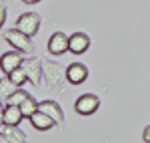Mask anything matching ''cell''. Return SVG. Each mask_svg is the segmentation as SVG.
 <instances>
[{
  "mask_svg": "<svg viewBox=\"0 0 150 143\" xmlns=\"http://www.w3.org/2000/svg\"><path fill=\"white\" fill-rule=\"evenodd\" d=\"M100 109V99L94 93H82L80 97H76L74 101V111L82 115V117H90Z\"/></svg>",
  "mask_w": 150,
  "mask_h": 143,
  "instance_id": "cell-3",
  "label": "cell"
},
{
  "mask_svg": "<svg viewBox=\"0 0 150 143\" xmlns=\"http://www.w3.org/2000/svg\"><path fill=\"white\" fill-rule=\"evenodd\" d=\"M6 77H8L14 85H18V87H24V85L28 83V77H26V71L22 69V65H20L18 69H14L10 75H6Z\"/></svg>",
  "mask_w": 150,
  "mask_h": 143,
  "instance_id": "cell-15",
  "label": "cell"
},
{
  "mask_svg": "<svg viewBox=\"0 0 150 143\" xmlns=\"http://www.w3.org/2000/svg\"><path fill=\"white\" fill-rule=\"evenodd\" d=\"M28 121H30V125L34 127L36 131H42V133H44V131H50L52 127H58L56 121L52 119L50 115H46L44 111H40V109H38V111H36V113Z\"/></svg>",
  "mask_w": 150,
  "mask_h": 143,
  "instance_id": "cell-12",
  "label": "cell"
},
{
  "mask_svg": "<svg viewBox=\"0 0 150 143\" xmlns=\"http://www.w3.org/2000/svg\"><path fill=\"white\" fill-rule=\"evenodd\" d=\"M4 22H6V4H4V2H0V30H2Z\"/></svg>",
  "mask_w": 150,
  "mask_h": 143,
  "instance_id": "cell-18",
  "label": "cell"
},
{
  "mask_svg": "<svg viewBox=\"0 0 150 143\" xmlns=\"http://www.w3.org/2000/svg\"><path fill=\"white\" fill-rule=\"evenodd\" d=\"M4 40H6L12 48L20 50V52H24V55H34L36 52V47H34V42H32V36H28L26 32L18 30L16 26L4 30Z\"/></svg>",
  "mask_w": 150,
  "mask_h": 143,
  "instance_id": "cell-2",
  "label": "cell"
},
{
  "mask_svg": "<svg viewBox=\"0 0 150 143\" xmlns=\"http://www.w3.org/2000/svg\"><path fill=\"white\" fill-rule=\"evenodd\" d=\"M0 81H2V79H0Z\"/></svg>",
  "mask_w": 150,
  "mask_h": 143,
  "instance_id": "cell-22",
  "label": "cell"
},
{
  "mask_svg": "<svg viewBox=\"0 0 150 143\" xmlns=\"http://www.w3.org/2000/svg\"><path fill=\"white\" fill-rule=\"evenodd\" d=\"M46 48H48V52H50L52 57H62V55H66V52H68V36L64 34V32H60V30L52 32L50 38H48V42H46Z\"/></svg>",
  "mask_w": 150,
  "mask_h": 143,
  "instance_id": "cell-6",
  "label": "cell"
},
{
  "mask_svg": "<svg viewBox=\"0 0 150 143\" xmlns=\"http://www.w3.org/2000/svg\"><path fill=\"white\" fill-rule=\"evenodd\" d=\"M38 109L44 111L46 115H50L52 119L56 121L58 127H64V113H62V107L58 105L56 101H52V99H44V101L38 103Z\"/></svg>",
  "mask_w": 150,
  "mask_h": 143,
  "instance_id": "cell-11",
  "label": "cell"
},
{
  "mask_svg": "<svg viewBox=\"0 0 150 143\" xmlns=\"http://www.w3.org/2000/svg\"><path fill=\"white\" fill-rule=\"evenodd\" d=\"M24 52H20V50H16V48H12V50H8V52H4L2 57H0V71L4 73V75H10L14 69H18L20 65H22V57Z\"/></svg>",
  "mask_w": 150,
  "mask_h": 143,
  "instance_id": "cell-8",
  "label": "cell"
},
{
  "mask_svg": "<svg viewBox=\"0 0 150 143\" xmlns=\"http://www.w3.org/2000/svg\"><path fill=\"white\" fill-rule=\"evenodd\" d=\"M40 22H42V18H40L38 12H22V14L16 18L14 26H16L18 30L26 32L28 36H36V32L40 30Z\"/></svg>",
  "mask_w": 150,
  "mask_h": 143,
  "instance_id": "cell-4",
  "label": "cell"
},
{
  "mask_svg": "<svg viewBox=\"0 0 150 143\" xmlns=\"http://www.w3.org/2000/svg\"><path fill=\"white\" fill-rule=\"evenodd\" d=\"M22 4H26V6H32V4H38V2H42V0H20Z\"/></svg>",
  "mask_w": 150,
  "mask_h": 143,
  "instance_id": "cell-21",
  "label": "cell"
},
{
  "mask_svg": "<svg viewBox=\"0 0 150 143\" xmlns=\"http://www.w3.org/2000/svg\"><path fill=\"white\" fill-rule=\"evenodd\" d=\"M4 107H6V101L0 97V121H2V115H4Z\"/></svg>",
  "mask_w": 150,
  "mask_h": 143,
  "instance_id": "cell-20",
  "label": "cell"
},
{
  "mask_svg": "<svg viewBox=\"0 0 150 143\" xmlns=\"http://www.w3.org/2000/svg\"><path fill=\"white\" fill-rule=\"evenodd\" d=\"M0 141H4V143H26L28 137H26V133L18 125L0 123Z\"/></svg>",
  "mask_w": 150,
  "mask_h": 143,
  "instance_id": "cell-7",
  "label": "cell"
},
{
  "mask_svg": "<svg viewBox=\"0 0 150 143\" xmlns=\"http://www.w3.org/2000/svg\"><path fill=\"white\" fill-rule=\"evenodd\" d=\"M22 119H24V115H22V111H20V105H10V103H6L4 115H2V121H0V123H6V125H20Z\"/></svg>",
  "mask_w": 150,
  "mask_h": 143,
  "instance_id": "cell-13",
  "label": "cell"
},
{
  "mask_svg": "<svg viewBox=\"0 0 150 143\" xmlns=\"http://www.w3.org/2000/svg\"><path fill=\"white\" fill-rule=\"evenodd\" d=\"M22 69L26 71L28 83L32 85V87H40L42 85V59H38L34 55L26 57L22 60Z\"/></svg>",
  "mask_w": 150,
  "mask_h": 143,
  "instance_id": "cell-5",
  "label": "cell"
},
{
  "mask_svg": "<svg viewBox=\"0 0 150 143\" xmlns=\"http://www.w3.org/2000/svg\"><path fill=\"white\" fill-rule=\"evenodd\" d=\"M142 141L150 143V125H146V127L142 129Z\"/></svg>",
  "mask_w": 150,
  "mask_h": 143,
  "instance_id": "cell-19",
  "label": "cell"
},
{
  "mask_svg": "<svg viewBox=\"0 0 150 143\" xmlns=\"http://www.w3.org/2000/svg\"><path fill=\"white\" fill-rule=\"evenodd\" d=\"M66 79L70 87H78L88 79V67L82 63H70L66 67Z\"/></svg>",
  "mask_w": 150,
  "mask_h": 143,
  "instance_id": "cell-9",
  "label": "cell"
},
{
  "mask_svg": "<svg viewBox=\"0 0 150 143\" xmlns=\"http://www.w3.org/2000/svg\"><path fill=\"white\" fill-rule=\"evenodd\" d=\"M16 89H20V87H18V85H14L10 79H8V77L0 81V97H2L4 101H6V99H8V97H10L12 93L16 91Z\"/></svg>",
  "mask_w": 150,
  "mask_h": 143,
  "instance_id": "cell-16",
  "label": "cell"
},
{
  "mask_svg": "<svg viewBox=\"0 0 150 143\" xmlns=\"http://www.w3.org/2000/svg\"><path fill=\"white\" fill-rule=\"evenodd\" d=\"M38 103H40V101H36L34 97H28L26 101H22V103H20V111H22L24 119H30L36 111H38Z\"/></svg>",
  "mask_w": 150,
  "mask_h": 143,
  "instance_id": "cell-14",
  "label": "cell"
},
{
  "mask_svg": "<svg viewBox=\"0 0 150 143\" xmlns=\"http://www.w3.org/2000/svg\"><path fill=\"white\" fill-rule=\"evenodd\" d=\"M42 83L48 91L52 93H64V87L68 83L66 79V67L60 65L56 60H50V59H42Z\"/></svg>",
  "mask_w": 150,
  "mask_h": 143,
  "instance_id": "cell-1",
  "label": "cell"
},
{
  "mask_svg": "<svg viewBox=\"0 0 150 143\" xmlns=\"http://www.w3.org/2000/svg\"><path fill=\"white\" fill-rule=\"evenodd\" d=\"M90 48V36L86 32H72L68 36V52L70 55H84Z\"/></svg>",
  "mask_w": 150,
  "mask_h": 143,
  "instance_id": "cell-10",
  "label": "cell"
},
{
  "mask_svg": "<svg viewBox=\"0 0 150 143\" xmlns=\"http://www.w3.org/2000/svg\"><path fill=\"white\" fill-rule=\"evenodd\" d=\"M28 97H30V95H28L22 87H20V89H16V91H14L8 99H6V103H10V105H20L22 101H26V99H28Z\"/></svg>",
  "mask_w": 150,
  "mask_h": 143,
  "instance_id": "cell-17",
  "label": "cell"
}]
</instances>
